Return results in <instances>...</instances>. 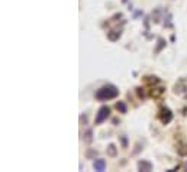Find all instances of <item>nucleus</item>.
<instances>
[{"label": "nucleus", "mask_w": 187, "mask_h": 172, "mask_svg": "<svg viewBox=\"0 0 187 172\" xmlns=\"http://www.w3.org/2000/svg\"><path fill=\"white\" fill-rule=\"evenodd\" d=\"M119 96V90L118 87H115L113 84H106V86L100 87L96 91V98L99 101H107V100H113Z\"/></svg>", "instance_id": "obj_1"}, {"label": "nucleus", "mask_w": 187, "mask_h": 172, "mask_svg": "<svg viewBox=\"0 0 187 172\" xmlns=\"http://www.w3.org/2000/svg\"><path fill=\"white\" fill-rule=\"evenodd\" d=\"M110 116V108L107 106H102L97 113H96V119H94V124H102L104 120H107V117Z\"/></svg>", "instance_id": "obj_2"}, {"label": "nucleus", "mask_w": 187, "mask_h": 172, "mask_svg": "<svg viewBox=\"0 0 187 172\" xmlns=\"http://www.w3.org/2000/svg\"><path fill=\"white\" fill-rule=\"evenodd\" d=\"M158 119L163 124H168L173 120V113L168 107H161L160 111H158Z\"/></svg>", "instance_id": "obj_3"}, {"label": "nucleus", "mask_w": 187, "mask_h": 172, "mask_svg": "<svg viewBox=\"0 0 187 172\" xmlns=\"http://www.w3.org/2000/svg\"><path fill=\"white\" fill-rule=\"evenodd\" d=\"M154 168V165L150 162V161H144V159H141V161H138V171L141 172H151Z\"/></svg>", "instance_id": "obj_4"}, {"label": "nucleus", "mask_w": 187, "mask_h": 172, "mask_svg": "<svg viewBox=\"0 0 187 172\" xmlns=\"http://www.w3.org/2000/svg\"><path fill=\"white\" fill-rule=\"evenodd\" d=\"M164 94H165V87H154L150 91V96L152 98H161Z\"/></svg>", "instance_id": "obj_5"}, {"label": "nucleus", "mask_w": 187, "mask_h": 172, "mask_svg": "<svg viewBox=\"0 0 187 172\" xmlns=\"http://www.w3.org/2000/svg\"><path fill=\"white\" fill-rule=\"evenodd\" d=\"M106 166H107V163H106L104 159H94V162H93V168L97 172L106 171Z\"/></svg>", "instance_id": "obj_6"}, {"label": "nucleus", "mask_w": 187, "mask_h": 172, "mask_svg": "<svg viewBox=\"0 0 187 172\" xmlns=\"http://www.w3.org/2000/svg\"><path fill=\"white\" fill-rule=\"evenodd\" d=\"M184 91H187V83L184 78H181L175 86H174V93L175 94H181V93H184Z\"/></svg>", "instance_id": "obj_7"}, {"label": "nucleus", "mask_w": 187, "mask_h": 172, "mask_svg": "<svg viewBox=\"0 0 187 172\" xmlns=\"http://www.w3.org/2000/svg\"><path fill=\"white\" fill-rule=\"evenodd\" d=\"M165 45H167V41H165L164 38H158V39H157L155 49H154V54H155V55H157V54H160V52L165 48Z\"/></svg>", "instance_id": "obj_8"}, {"label": "nucleus", "mask_w": 187, "mask_h": 172, "mask_svg": "<svg viewBox=\"0 0 187 172\" xmlns=\"http://www.w3.org/2000/svg\"><path fill=\"white\" fill-rule=\"evenodd\" d=\"M120 36H122V31H120V29H115V31L107 32V39L112 41V42H116Z\"/></svg>", "instance_id": "obj_9"}, {"label": "nucleus", "mask_w": 187, "mask_h": 172, "mask_svg": "<svg viewBox=\"0 0 187 172\" xmlns=\"http://www.w3.org/2000/svg\"><path fill=\"white\" fill-rule=\"evenodd\" d=\"M177 153L180 156H187V140H181L177 145Z\"/></svg>", "instance_id": "obj_10"}, {"label": "nucleus", "mask_w": 187, "mask_h": 172, "mask_svg": "<svg viewBox=\"0 0 187 172\" xmlns=\"http://www.w3.org/2000/svg\"><path fill=\"white\" fill-rule=\"evenodd\" d=\"M106 152H107V155H109V156L115 158V156L118 155V148H116L113 143H109V145H107V149H106Z\"/></svg>", "instance_id": "obj_11"}, {"label": "nucleus", "mask_w": 187, "mask_h": 172, "mask_svg": "<svg viewBox=\"0 0 187 172\" xmlns=\"http://www.w3.org/2000/svg\"><path fill=\"white\" fill-rule=\"evenodd\" d=\"M115 107H116V110L122 113V114H125V113H128V106L123 103V101H118V103L115 104Z\"/></svg>", "instance_id": "obj_12"}, {"label": "nucleus", "mask_w": 187, "mask_h": 172, "mask_svg": "<svg viewBox=\"0 0 187 172\" xmlns=\"http://www.w3.org/2000/svg\"><path fill=\"white\" fill-rule=\"evenodd\" d=\"M97 155H99V152H97L96 149H91V148H88L87 152H86V158H87V159H96Z\"/></svg>", "instance_id": "obj_13"}, {"label": "nucleus", "mask_w": 187, "mask_h": 172, "mask_svg": "<svg viewBox=\"0 0 187 172\" xmlns=\"http://www.w3.org/2000/svg\"><path fill=\"white\" fill-rule=\"evenodd\" d=\"M160 20H161V9H155L152 12V22L160 23Z\"/></svg>", "instance_id": "obj_14"}, {"label": "nucleus", "mask_w": 187, "mask_h": 172, "mask_svg": "<svg viewBox=\"0 0 187 172\" xmlns=\"http://www.w3.org/2000/svg\"><path fill=\"white\" fill-rule=\"evenodd\" d=\"M83 139H84V142L90 143V142L93 140V130H91V129H87L84 132V135H83Z\"/></svg>", "instance_id": "obj_15"}, {"label": "nucleus", "mask_w": 187, "mask_h": 172, "mask_svg": "<svg viewBox=\"0 0 187 172\" xmlns=\"http://www.w3.org/2000/svg\"><path fill=\"white\" fill-rule=\"evenodd\" d=\"M145 83H148V84H160V78H157V77H152V75H148V77H145Z\"/></svg>", "instance_id": "obj_16"}, {"label": "nucleus", "mask_w": 187, "mask_h": 172, "mask_svg": "<svg viewBox=\"0 0 187 172\" xmlns=\"http://www.w3.org/2000/svg\"><path fill=\"white\" fill-rule=\"evenodd\" d=\"M136 94H138V97H139L141 100H144V98L147 97V96H145V91H144L142 87H138V88H136Z\"/></svg>", "instance_id": "obj_17"}, {"label": "nucleus", "mask_w": 187, "mask_h": 172, "mask_svg": "<svg viewBox=\"0 0 187 172\" xmlns=\"http://www.w3.org/2000/svg\"><path fill=\"white\" fill-rule=\"evenodd\" d=\"M164 28H173V23H171V15H170V13H167L165 22H164Z\"/></svg>", "instance_id": "obj_18"}, {"label": "nucleus", "mask_w": 187, "mask_h": 172, "mask_svg": "<svg viewBox=\"0 0 187 172\" xmlns=\"http://www.w3.org/2000/svg\"><path fill=\"white\" fill-rule=\"evenodd\" d=\"M119 139H120V142H122V148L126 149L128 148V138L125 135H122V136H119Z\"/></svg>", "instance_id": "obj_19"}, {"label": "nucleus", "mask_w": 187, "mask_h": 172, "mask_svg": "<svg viewBox=\"0 0 187 172\" xmlns=\"http://www.w3.org/2000/svg\"><path fill=\"white\" fill-rule=\"evenodd\" d=\"M142 151V146H141V143H136L135 145V151L132 152V155H136V153H139Z\"/></svg>", "instance_id": "obj_20"}, {"label": "nucleus", "mask_w": 187, "mask_h": 172, "mask_svg": "<svg viewBox=\"0 0 187 172\" xmlns=\"http://www.w3.org/2000/svg\"><path fill=\"white\" fill-rule=\"evenodd\" d=\"M87 120H88V119H87V114H81V116H80V123H81V124H87Z\"/></svg>", "instance_id": "obj_21"}, {"label": "nucleus", "mask_w": 187, "mask_h": 172, "mask_svg": "<svg viewBox=\"0 0 187 172\" xmlns=\"http://www.w3.org/2000/svg\"><path fill=\"white\" fill-rule=\"evenodd\" d=\"M141 16H144V12L142 10H136L135 13H134V19H138V17H141Z\"/></svg>", "instance_id": "obj_22"}, {"label": "nucleus", "mask_w": 187, "mask_h": 172, "mask_svg": "<svg viewBox=\"0 0 187 172\" xmlns=\"http://www.w3.org/2000/svg\"><path fill=\"white\" fill-rule=\"evenodd\" d=\"M144 25H145V29L148 31V29H150V19H148V17H145V20H144Z\"/></svg>", "instance_id": "obj_23"}, {"label": "nucleus", "mask_w": 187, "mask_h": 172, "mask_svg": "<svg viewBox=\"0 0 187 172\" xmlns=\"http://www.w3.org/2000/svg\"><path fill=\"white\" fill-rule=\"evenodd\" d=\"M112 121H113V124L116 126V124L119 123V119H118V117H113V119H112Z\"/></svg>", "instance_id": "obj_24"}]
</instances>
